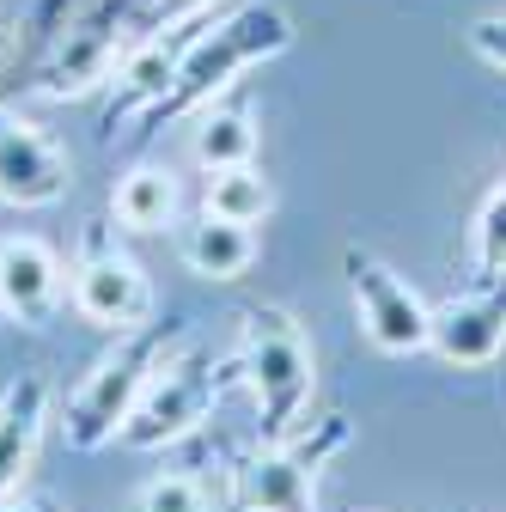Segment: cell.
I'll use <instances>...</instances> for the list:
<instances>
[{"mask_svg": "<svg viewBox=\"0 0 506 512\" xmlns=\"http://www.w3.org/2000/svg\"><path fill=\"white\" fill-rule=\"evenodd\" d=\"M287 43H293V19H287L281 7H244V13H232L226 25L189 37V49H183V61H177V80H171V92H165L153 110H159V116L196 110V104H208L214 92H226L232 74H244L250 61L281 55Z\"/></svg>", "mask_w": 506, "mask_h": 512, "instance_id": "1", "label": "cell"}, {"mask_svg": "<svg viewBox=\"0 0 506 512\" xmlns=\"http://www.w3.org/2000/svg\"><path fill=\"white\" fill-rule=\"evenodd\" d=\"M238 366L257 391V409H263V427L269 439L281 445L293 433V421L305 415L311 403V348L299 336V324L275 305H257L244 317V348H238Z\"/></svg>", "mask_w": 506, "mask_h": 512, "instance_id": "2", "label": "cell"}, {"mask_svg": "<svg viewBox=\"0 0 506 512\" xmlns=\"http://www.w3.org/2000/svg\"><path fill=\"white\" fill-rule=\"evenodd\" d=\"M220 397V372L202 348H183V354H165L159 372L147 378V391L135 397L129 421L116 427V445L129 452H159V445H177L183 433H196L208 421Z\"/></svg>", "mask_w": 506, "mask_h": 512, "instance_id": "3", "label": "cell"}, {"mask_svg": "<svg viewBox=\"0 0 506 512\" xmlns=\"http://www.w3.org/2000/svg\"><path fill=\"white\" fill-rule=\"evenodd\" d=\"M165 354H171L165 336L141 324V330H129V342H122L110 360H98V372L80 384L74 403H68V445H74V452H98V445L116 439V427L129 421L135 397L147 391V378L159 372Z\"/></svg>", "mask_w": 506, "mask_h": 512, "instance_id": "4", "label": "cell"}, {"mask_svg": "<svg viewBox=\"0 0 506 512\" xmlns=\"http://www.w3.org/2000/svg\"><path fill=\"white\" fill-rule=\"evenodd\" d=\"M348 287H354V317L378 354H421L433 342V311L378 256H360V250L348 256Z\"/></svg>", "mask_w": 506, "mask_h": 512, "instance_id": "5", "label": "cell"}, {"mask_svg": "<svg viewBox=\"0 0 506 512\" xmlns=\"http://www.w3.org/2000/svg\"><path fill=\"white\" fill-rule=\"evenodd\" d=\"M68 293H74V311L86 317V324L110 330V336L141 330L147 311H153V287H147L141 263H135V256H122L116 244H104V238L86 244V256L74 263Z\"/></svg>", "mask_w": 506, "mask_h": 512, "instance_id": "6", "label": "cell"}, {"mask_svg": "<svg viewBox=\"0 0 506 512\" xmlns=\"http://www.w3.org/2000/svg\"><path fill=\"white\" fill-rule=\"evenodd\" d=\"M129 37H135L129 31V13L110 0L104 13L80 19L68 37L55 43L49 68H43V92L49 98H86V92H98L110 80V68H116V55H122V43H129Z\"/></svg>", "mask_w": 506, "mask_h": 512, "instance_id": "7", "label": "cell"}, {"mask_svg": "<svg viewBox=\"0 0 506 512\" xmlns=\"http://www.w3.org/2000/svg\"><path fill=\"white\" fill-rule=\"evenodd\" d=\"M68 196V153L31 122H0V202L7 208H49Z\"/></svg>", "mask_w": 506, "mask_h": 512, "instance_id": "8", "label": "cell"}, {"mask_svg": "<svg viewBox=\"0 0 506 512\" xmlns=\"http://www.w3.org/2000/svg\"><path fill=\"white\" fill-rule=\"evenodd\" d=\"M446 366H488L506 348V287L452 299L446 311H433V342H427Z\"/></svg>", "mask_w": 506, "mask_h": 512, "instance_id": "9", "label": "cell"}, {"mask_svg": "<svg viewBox=\"0 0 506 512\" xmlns=\"http://www.w3.org/2000/svg\"><path fill=\"white\" fill-rule=\"evenodd\" d=\"M61 305V256L43 238H0V311L43 324Z\"/></svg>", "mask_w": 506, "mask_h": 512, "instance_id": "10", "label": "cell"}, {"mask_svg": "<svg viewBox=\"0 0 506 512\" xmlns=\"http://www.w3.org/2000/svg\"><path fill=\"white\" fill-rule=\"evenodd\" d=\"M238 500L250 512H318V464L269 445L238 470Z\"/></svg>", "mask_w": 506, "mask_h": 512, "instance_id": "11", "label": "cell"}, {"mask_svg": "<svg viewBox=\"0 0 506 512\" xmlns=\"http://www.w3.org/2000/svg\"><path fill=\"white\" fill-rule=\"evenodd\" d=\"M43 421H49V384L37 372H25L19 384H7V397H0V500H7L19 488V476L31 470Z\"/></svg>", "mask_w": 506, "mask_h": 512, "instance_id": "12", "label": "cell"}, {"mask_svg": "<svg viewBox=\"0 0 506 512\" xmlns=\"http://www.w3.org/2000/svg\"><path fill=\"white\" fill-rule=\"evenodd\" d=\"M177 256H183V269L202 275V281H238L250 263H257V232L202 208V220H189L177 232Z\"/></svg>", "mask_w": 506, "mask_h": 512, "instance_id": "13", "label": "cell"}, {"mask_svg": "<svg viewBox=\"0 0 506 512\" xmlns=\"http://www.w3.org/2000/svg\"><path fill=\"white\" fill-rule=\"evenodd\" d=\"M110 214H116V226H129V232H165V226H177V177L165 165L122 171L116 189H110Z\"/></svg>", "mask_w": 506, "mask_h": 512, "instance_id": "14", "label": "cell"}, {"mask_svg": "<svg viewBox=\"0 0 506 512\" xmlns=\"http://www.w3.org/2000/svg\"><path fill=\"white\" fill-rule=\"evenodd\" d=\"M269 208H275V189L257 171V159H250V165H226V171H208V214L238 220V226H263Z\"/></svg>", "mask_w": 506, "mask_h": 512, "instance_id": "15", "label": "cell"}, {"mask_svg": "<svg viewBox=\"0 0 506 512\" xmlns=\"http://www.w3.org/2000/svg\"><path fill=\"white\" fill-rule=\"evenodd\" d=\"M257 159V122L250 110L226 104V110H208L196 122V165L202 171H226V165H250Z\"/></svg>", "mask_w": 506, "mask_h": 512, "instance_id": "16", "label": "cell"}, {"mask_svg": "<svg viewBox=\"0 0 506 512\" xmlns=\"http://www.w3.org/2000/svg\"><path fill=\"white\" fill-rule=\"evenodd\" d=\"M189 37H147L129 61H122V104H159L171 92V80H177V61H183Z\"/></svg>", "mask_w": 506, "mask_h": 512, "instance_id": "17", "label": "cell"}, {"mask_svg": "<svg viewBox=\"0 0 506 512\" xmlns=\"http://www.w3.org/2000/svg\"><path fill=\"white\" fill-rule=\"evenodd\" d=\"M135 512H214V506H208V488H202L196 476L165 470V476H153V482L135 494Z\"/></svg>", "mask_w": 506, "mask_h": 512, "instance_id": "18", "label": "cell"}, {"mask_svg": "<svg viewBox=\"0 0 506 512\" xmlns=\"http://www.w3.org/2000/svg\"><path fill=\"white\" fill-rule=\"evenodd\" d=\"M476 263L488 275H506V183L488 189V202L476 214Z\"/></svg>", "mask_w": 506, "mask_h": 512, "instance_id": "19", "label": "cell"}, {"mask_svg": "<svg viewBox=\"0 0 506 512\" xmlns=\"http://www.w3.org/2000/svg\"><path fill=\"white\" fill-rule=\"evenodd\" d=\"M470 49L488 61V68H500V74H506V13L476 19V25H470Z\"/></svg>", "mask_w": 506, "mask_h": 512, "instance_id": "20", "label": "cell"}, {"mask_svg": "<svg viewBox=\"0 0 506 512\" xmlns=\"http://www.w3.org/2000/svg\"><path fill=\"white\" fill-rule=\"evenodd\" d=\"M214 0H159L153 7V19H165V25H183V19H196V13H208Z\"/></svg>", "mask_w": 506, "mask_h": 512, "instance_id": "21", "label": "cell"}, {"mask_svg": "<svg viewBox=\"0 0 506 512\" xmlns=\"http://www.w3.org/2000/svg\"><path fill=\"white\" fill-rule=\"evenodd\" d=\"M0 512H55L49 500H0Z\"/></svg>", "mask_w": 506, "mask_h": 512, "instance_id": "22", "label": "cell"}, {"mask_svg": "<svg viewBox=\"0 0 506 512\" xmlns=\"http://www.w3.org/2000/svg\"><path fill=\"white\" fill-rule=\"evenodd\" d=\"M7 55H13V25L0 19V68H7Z\"/></svg>", "mask_w": 506, "mask_h": 512, "instance_id": "23", "label": "cell"}]
</instances>
